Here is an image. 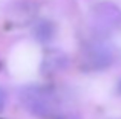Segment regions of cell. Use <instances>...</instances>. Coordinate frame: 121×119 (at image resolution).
Instances as JSON below:
<instances>
[{
	"label": "cell",
	"mask_w": 121,
	"mask_h": 119,
	"mask_svg": "<svg viewBox=\"0 0 121 119\" xmlns=\"http://www.w3.org/2000/svg\"><path fill=\"white\" fill-rule=\"evenodd\" d=\"M20 104L34 116L48 118L58 110V96L51 87L44 86H26L18 93Z\"/></svg>",
	"instance_id": "cell-1"
},
{
	"label": "cell",
	"mask_w": 121,
	"mask_h": 119,
	"mask_svg": "<svg viewBox=\"0 0 121 119\" xmlns=\"http://www.w3.org/2000/svg\"><path fill=\"white\" fill-rule=\"evenodd\" d=\"M113 61V52L104 43H91L81 52V67L84 70H103Z\"/></svg>",
	"instance_id": "cell-3"
},
{
	"label": "cell",
	"mask_w": 121,
	"mask_h": 119,
	"mask_svg": "<svg viewBox=\"0 0 121 119\" xmlns=\"http://www.w3.org/2000/svg\"><path fill=\"white\" fill-rule=\"evenodd\" d=\"M118 90H120V93H121V81H120V84H118Z\"/></svg>",
	"instance_id": "cell-8"
},
{
	"label": "cell",
	"mask_w": 121,
	"mask_h": 119,
	"mask_svg": "<svg viewBox=\"0 0 121 119\" xmlns=\"http://www.w3.org/2000/svg\"><path fill=\"white\" fill-rule=\"evenodd\" d=\"M55 24L51 20H39L32 28V37L39 43H49L55 37Z\"/></svg>",
	"instance_id": "cell-5"
},
{
	"label": "cell",
	"mask_w": 121,
	"mask_h": 119,
	"mask_svg": "<svg viewBox=\"0 0 121 119\" xmlns=\"http://www.w3.org/2000/svg\"><path fill=\"white\" fill-rule=\"evenodd\" d=\"M5 105H6V92L0 87V113L3 111Z\"/></svg>",
	"instance_id": "cell-6"
},
{
	"label": "cell",
	"mask_w": 121,
	"mask_h": 119,
	"mask_svg": "<svg viewBox=\"0 0 121 119\" xmlns=\"http://www.w3.org/2000/svg\"><path fill=\"white\" fill-rule=\"evenodd\" d=\"M92 26L100 34H109L121 26V9L112 2H100L91 12Z\"/></svg>",
	"instance_id": "cell-2"
},
{
	"label": "cell",
	"mask_w": 121,
	"mask_h": 119,
	"mask_svg": "<svg viewBox=\"0 0 121 119\" xmlns=\"http://www.w3.org/2000/svg\"><path fill=\"white\" fill-rule=\"evenodd\" d=\"M57 119H80L78 116H74V115H68V116H60Z\"/></svg>",
	"instance_id": "cell-7"
},
{
	"label": "cell",
	"mask_w": 121,
	"mask_h": 119,
	"mask_svg": "<svg viewBox=\"0 0 121 119\" xmlns=\"http://www.w3.org/2000/svg\"><path fill=\"white\" fill-rule=\"evenodd\" d=\"M66 66H68V57L63 52L49 51L43 58L41 70H43V73L51 75V73H57V72L63 70Z\"/></svg>",
	"instance_id": "cell-4"
}]
</instances>
